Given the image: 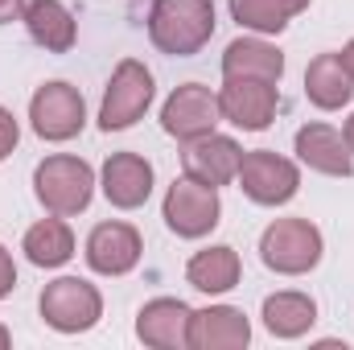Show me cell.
<instances>
[{
	"instance_id": "2e32d148",
	"label": "cell",
	"mask_w": 354,
	"mask_h": 350,
	"mask_svg": "<svg viewBox=\"0 0 354 350\" xmlns=\"http://www.w3.org/2000/svg\"><path fill=\"white\" fill-rule=\"evenodd\" d=\"M297 149V161L309 165L313 174H326V177H351L354 174V153L346 145V136L330 124H305L292 140Z\"/></svg>"
},
{
	"instance_id": "4fadbf2b",
	"label": "cell",
	"mask_w": 354,
	"mask_h": 350,
	"mask_svg": "<svg viewBox=\"0 0 354 350\" xmlns=\"http://www.w3.org/2000/svg\"><path fill=\"white\" fill-rule=\"evenodd\" d=\"M99 190H103V198H107L115 210H136V206H145L149 194H153V165H149L140 153H111V157L103 161Z\"/></svg>"
},
{
	"instance_id": "9c48e42d",
	"label": "cell",
	"mask_w": 354,
	"mask_h": 350,
	"mask_svg": "<svg viewBox=\"0 0 354 350\" xmlns=\"http://www.w3.org/2000/svg\"><path fill=\"white\" fill-rule=\"evenodd\" d=\"M280 107V87L264 79H227L218 91V111L227 124L243 128V132H264L276 120Z\"/></svg>"
},
{
	"instance_id": "ffe728a7",
	"label": "cell",
	"mask_w": 354,
	"mask_h": 350,
	"mask_svg": "<svg viewBox=\"0 0 354 350\" xmlns=\"http://www.w3.org/2000/svg\"><path fill=\"white\" fill-rule=\"evenodd\" d=\"M354 95V79L342 66V54H317L305 66V99L322 111H338L346 107Z\"/></svg>"
},
{
	"instance_id": "4316f807",
	"label": "cell",
	"mask_w": 354,
	"mask_h": 350,
	"mask_svg": "<svg viewBox=\"0 0 354 350\" xmlns=\"http://www.w3.org/2000/svg\"><path fill=\"white\" fill-rule=\"evenodd\" d=\"M342 66L351 71V79H354V37L346 42V50H342Z\"/></svg>"
},
{
	"instance_id": "484cf974",
	"label": "cell",
	"mask_w": 354,
	"mask_h": 350,
	"mask_svg": "<svg viewBox=\"0 0 354 350\" xmlns=\"http://www.w3.org/2000/svg\"><path fill=\"white\" fill-rule=\"evenodd\" d=\"M25 4H29V0H0V25L21 21V17H25Z\"/></svg>"
},
{
	"instance_id": "9a60e30c",
	"label": "cell",
	"mask_w": 354,
	"mask_h": 350,
	"mask_svg": "<svg viewBox=\"0 0 354 350\" xmlns=\"http://www.w3.org/2000/svg\"><path fill=\"white\" fill-rule=\"evenodd\" d=\"M189 305L177 297H157L136 313V338L153 350H189Z\"/></svg>"
},
{
	"instance_id": "83f0119b",
	"label": "cell",
	"mask_w": 354,
	"mask_h": 350,
	"mask_svg": "<svg viewBox=\"0 0 354 350\" xmlns=\"http://www.w3.org/2000/svg\"><path fill=\"white\" fill-rule=\"evenodd\" d=\"M12 347V334H8V326H0V350Z\"/></svg>"
},
{
	"instance_id": "d4e9b609",
	"label": "cell",
	"mask_w": 354,
	"mask_h": 350,
	"mask_svg": "<svg viewBox=\"0 0 354 350\" xmlns=\"http://www.w3.org/2000/svg\"><path fill=\"white\" fill-rule=\"evenodd\" d=\"M12 288H17V264H12V256H8V248L0 243V301H4Z\"/></svg>"
},
{
	"instance_id": "5b68a950",
	"label": "cell",
	"mask_w": 354,
	"mask_h": 350,
	"mask_svg": "<svg viewBox=\"0 0 354 350\" xmlns=\"http://www.w3.org/2000/svg\"><path fill=\"white\" fill-rule=\"evenodd\" d=\"M153 71L136 58H124L115 71H111V83L103 91V103H99V128L103 132H124L132 128L149 103H153Z\"/></svg>"
},
{
	"instance_id": "44dd1931",
	"label": "cell",
	"mask_w": 354,
	"mask_h": 350,
	"mask_svg": "<svg viewBox=\"0 0 354 350\" xmlns=\"http://www.w3.org/2000/svg\"><path fill=\"white\" fill-rule=\"evenodd\" d=\"M239 276H243L239 252H235V248H227V243L202 248V252H194L189 264H185V280H189L198 293H210V297L231 293V288L239 284Z\"/></svg>"
},
{
	"instance_id": "603a6c76",
	"label": "cell",
	"mask_w": 354,
	"mask_h": 350,
	"mask_svg": "<svg viewBox=\"0 0 354 350\" xmlns=\"http://www.w3.org/2000/svg\"><path fill=\"white\" fill-rule=\"evenodd\" d=\"M309 0H231V21L252 33H280L297 12H305Z\"/></svg>"
},
{
	"instance_id": "ba28073f",
	"label": "cell",
	"mask_w": 354,
	"mask_h": 350,
	"mask_svg": "<svg viewBox=\"0 0 354 350\" xmlns=\"http://www.w3.org/2000/svg\"><path fill=\"white\" fill-rule=\"evenodd\" d=\"M235 181L256 206H284L301 190V169H297V161H288L272 149H256V153H243Z\"/></svg>"
},
{
	"instance_id": "8992f818",
	"label": "cell",
	"mask_w": 354,
	"mask_h": 350,
	"mask_svg": "<svg viewBox=\"0 0 354 350\" xmlns=\"http://www.w3.org/2000/svg\"><path fill=\"white\" fill-rule=\"evenodd\" d=\"M218 214H223V202H218L214 185H202L194 177H177L174 185L165 190L161 219H165V227L174 231L177 239H202V235H210L218 227Z\"/></svg>"
},
{
	"instance_id": "f1b7e54d",
	"label": "cell",
	"mask_w": 354,
	"mask_h": 350,
	"mask_svg": "<svg viewBox=\"0 0 354 350\" xmlns=\"http://www.w3.org/2000/svg\"><path fill=\"white\" fill-rule=\"evenodd\" d=\"M342 136H346V145H351V153H354V116L346 120V132H342Z\"/></svg>"
},
{
	"instance_id": "5bb4252c",
	"label": "cell",
	"mask_w": 354,
	"mask_h": 350,
	"mask_svg": "<svg viewBox=\"0 0 354 350\" xmlns=\"http://www.w3.org/2000/svg\"><path fill=\"white\" fill-rule=\"evenodd\" d=\"M252 342V322L235 305H210L189 313V350H243Z\"/></svg>"
},
{
	"instance_id": "cb8c5ba5",
	"label": "cell",
	"mask_w": 354,
	"mask_h": 350,
	"mask_svg": "<svg viewBox=\"0 0 354 350\" xmlns=\"http://www.w3.org/2000/svg\"><path fill=\"white\" fill-rule=\"evenodd\" d=\"M17 140H21V128H17L12 111H8V107H0V161L17 149Z\"/></svg>"
},
{
	"instance_id": "3957f363",
	"label": "cell",
	"mask_w": 354,
	"mask_h": 350,
	"mask_svg": "<svg viewBox=\"0 0 354 350\" xmlns=\"http://www.w3.org/2000/svg\"><path fill=\"white\" fill-rule=\"evenodd\" d=\"M322 231L309 219H276L260 235V260L276 276H305L322 264Z\"/></svg>"
},
{
	"instance_id": "7402d4cb",
	"label": "cell",
	"mask_w": 354,
	"mask_h": 350,
	"mask_svg": "<svg viewBox=\"0 0 354 350\" xmlns=\"http://www.w3.org/2000/svg\"><path fill=\"white\" fill-rule=\"evenodd\" d=\"M21 252L33 268H62V264L75 256V231L54 214V219H41L25 231L21 239Z\"/></svg>"
},
{
	"instance_id": "30bf717a",
	"label": "cell",
	"mask_w": 354,
	"mask_h": 350,
	"mask_svg": "<svg viewBox=\"0 0 354 350\" xmlns=\"http://www.w3.org/2000/svg\"><path fill=\"white\" fill-rule=\"evenodd\" d=\"M223 120L218 111V95L202 83H181V87L165 99L161 107V128L174 136V140H198L206 132H214V124Z\"/></svg>"
},
{
	"instance_id": "d6986e66",
	"label": "cell",
	"mask_w": 354,
	"mask_h": 350,
	"mask_svg": "<svg viewBox=\"0 0 354 350\" xmlns=\"http://www.w3.org/2000/svg\"><path fill=\"white\" fill-rule=\"evenodd\" d=\"M260 317H264V330L272 334V338L292 342V338H301V334H309V330H313V322H317V301H313L309 293L284 288V293L264 297Z\"/></svg>"
},
{
	"instance_id": "8fae6325",
	"label": "cell",
	"mask_w": 354,
	"mask_h": 350,
	"mask_svg": "<svg viewBox=\"0 0 354 350\" xmlns=\"http://www.w3.org/2000/svg\"><path fill=\"white\" fill-rule=\"evenodd\" d=\"M140 252H145L140 231H136L132 223L111 219V223L91 227L87 252H83V256H87V268L99 272V276H128V272L140 264Z\"/></svg>"
},
{
	"instance_id": "ac0fdd59",
	"label": "cell",
	"mask_w": 354,
	"mask_h": 350,
	"mask_svg": "<svg viewBox=\"0 0 354 350\" xmlns=\"http://www.w3.org/2000/svg\"><path fill=\"white\" fill-rule=\"evenodd\" d=\"M223 79H264L280 83L284 79V54L268 46L264 37H235L223 50Z\"/></svg>"
},
{
	"instance_id": "6da1fadb",
	"label": "cell",
	"mask_w": 354,
	"mask_h": 350,
	"mask_svg": "<svg viewBox=\"0 0 354 350\" xmlns=\"http://www.w3.org/2000/svg\"><path fill=\"white\" fill-rule=\"evenodd\" d=\"M149 37L169 58H194L214 37V4L210 0H153Z\"/></svg>"
},
{
	"instance_id": "7c38bea8",
	"label": "cell",
	"mask_w": 354,
	"mask_h": 350,
	"mask_svg": "<svg viewBox=\"0 0 354 350\" xmlns=\"http://www.w3.org/2000/svg\"><path fill=\"white\" fill-rule=\"evenodd\" d=\"M239 161H243L239 140L218 136V132H206L198 140H185V149H181V169H185V177H194L202 185H214V190L227 185V181H235Z\"/></svg>"
},
{
	"instance_id": "7a4b0ae2",
	"label": "cell",
	"mask_w": 354,
	"mask_h": 350,
	"mask_svg": "<svg viewBox=\"0 0 354 350\" xmlns=\"http://www.w3.org/2000/svg\"><path fill=\"white\" fill-rule=\"evenodd\" d=\"M33 194L37 202L58 214V219H71V214H83L95 198V169H91L83 157H71V153H54L46 157L37 169H33Z\"/></svg>"
},
{
	"instance_id": "e0dca14e",
	"label": "cell",
	"mask_w": 354,
	"mask_h": 350,
	"mask_svg": "<svg viewBox=\"0 0 354 350\" xmlns=\"http://www.w3.org/2000/svg\"><path fill=\"white\" fill-rule=\"evenodd\" d=\"M21 21H25L29 37H33L46 54H66V50H75L79 25H75V12H71L62 0H29Z\"/></svg>"
},
{
	"instance_id": "277c9868",
	"label": "cell",
	"mask_w": 354,
	"mask_h": 350,
	"mask_svg": "<svg viewBox=\"0 0 354 350\" xmlns=\"http://www.w3.org/2000/svg\"><path fill=\"white\" fill-rule=\"evenodd\" d=\"M41 322L58 334H87L103 317V297L83 276H58L41 288Z\"/></svg>"
},
{
	"instance_id": "52a82bcc",
	"label": "cell",
	"mask_w": 354,
	"mask_h": 350,
	"mask_svg": "<svg viewBox=\"0 0 354 350\" xmlns=\"http://www.w3.org/2000/svg\"><path fill=\"white\" fill-rule=\"evenodd\" d=\"M29 124L41 140L50 145H62V140H75L87 124V103L79 87L71 83H41L29 99Z\"/></svg>"
}]
</instances>
